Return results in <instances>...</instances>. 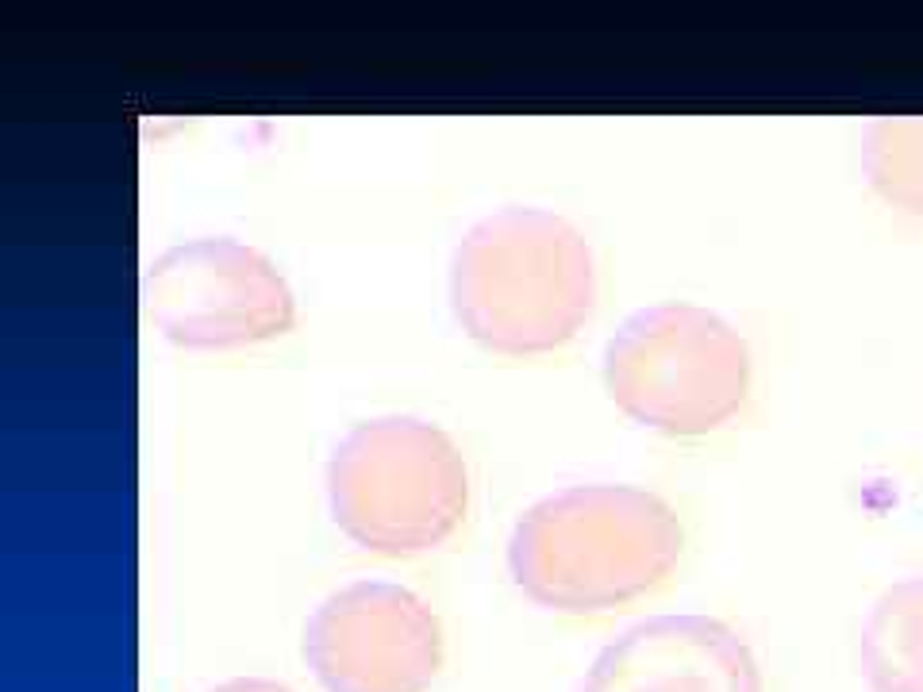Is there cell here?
Listing matches in <instances>:
<instances>
[{"instance_id": "obj_3", "label": "cell", "mask_w": 923, "mask_h": 692, "mask_svg": "<svg viewBox=\"0 0 923 692\" xmlns=\"http://www.w3.org/2000/svg\"><path fill=\"white\" fill-rule=\"evenodd\" d=\"M327 505L347 538L374 554H424L454 535L470 505L458 442L420 415H374L327 458Z\"/></svg>"}, {"instance_id": "obj_8", "label": "cell", "mask_w": 923, "mask_h": 692, "mask_svg": "<svg viewBox=\"0 0 923 692\" xmlns=\"http://www.w3.org/2000/svg\"><path fill=\"white\" fill-rule=\"evenodd\" d=\"M859 673L870 692H923V573L874 600L859 631Z\"/></svg>"}, {"instance_id": "obj_10", "label": "cell", "mask_w": 923, "mask_h": 692, "mask_svg": "<svg viewBox=\"0 0 923 692\" xmlns=\"http://www.w3.org/2000/svg\"><path fill=\"white\" fill-rule=\"evenodd\" d=\"M208 692H293V689L281 681H270V677H235V681H223Z\"/></svg>"}, {"instance_id": "obj_9", "label": "cell", "mask_w": 923, "mask_h": 692, "mask_svg": "<svg viewBox=\"0 0 923 692\" xmlns=\"http://www.w3.org/2000/svg\"><path fill=\"white\" fill-rule=\"evenodd\" d=\"M862 170L885 204L923 216V116H877L862 135Z\"/></svg>"}, {"instance_id": "obj_2", "label": "cell", "mask_w": 923, "mask_h": 692, "mask_svg": "<svg viewBox=\"0 0 923 692\" xmlns=\"http://www.w3.org/2000/svg\"><path fill=\"white\" fill-rule=\"evenodd\" d=\"M597 266L581 228L532 204L482 216L450 258V304L462 331L497 354L558 351L593 312Z\"/></svg>"}, {"instance_id": "obj_6", "label": "cell", "mask_w": 923, "mask_h": 692, "mask_svg": "<svg viewBox=\"0 0 923 692\" xmlns=\"http://www.w3.org/2000/svg\"><path fill=\"white\" fill-rule=\"evenodd\" d=\"M304 661L327 692H427L442 669L432 604L392 581H351L304 623Z\"/></svg>"}, {"instance_id": "obj_5", "label": "cell", "mask_w": 923, "mask_h": 692, "mask_svg": "<svg viewBox=\"0 0 923 692\" xmlns=\"http://www.w3.org/2000/svg\"><path fill=\"white\" fill-rule=\"evenodd\" d=\"M143 304L158 331L189 351H235L293 327L296 301L278 262L228 235L166 246L143 274Z\"/></svg>"}, {"instance_id": "obj_7", "label": "cell", "mask_w": 923, "mask_h": 692, "mask_svg": "<svg viewBox=\"0 0 923 692\" xmlns=\"http://www.w3.org/2000/svg\"><path fill=\"white\" fill-rule=\"evenodd\" d=\"M578 692H766L751 643L701 611L639 619L585 669Z\"/></svg>"}, {"instance_id": "obj_4", "label": "cell", "mask_w": 923, "mask_h": 692, "mask_svg": "<svg viewBox=\"0 0 923 692\" xmlns=\"http://www.w3.org/2000/svg\"><path fill=\"white\" fill-rule=\"evenodd\" d=\"M605 389L635 424L670 439H701L746 404L751 347L712 308L646 304L608 339Z\"/></svg>"}, {"instance_id": "obj_1", "label": "cell", "mask_w": 923, "mask_h": 692, "mask_svg": "<svg viewBox=\"0 0 923 692\" xmlns=\"http://www.w3.org/2000/svg\"><path fill=\"white\" fill-rule=\"evenodd\" d=\"M681 546V520L658 493L597 481L535 500L508 538V570L543 608L608 611L663 585Z\"/></svg>"}]
</instances>
